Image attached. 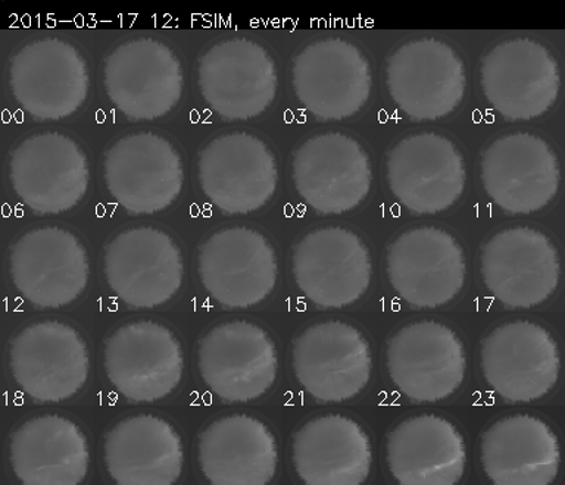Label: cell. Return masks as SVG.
Returning a JSON list of instances; mask_svg holds the SVG:
<instances>
[{
  "label": "cell",
  "instance_id": "obj_22",
  "mask_svg": "<svg viewBox=\"0 0 565 485\" xmlns=\"http://www.w3.org/2000/svg\"><path fill=\"white\" fill-rule=\"evenodd\" d=\"M203 289L221 306L246 309L267 299L277 281V258L256 229L228 227L207 237L198 258Z\"/></svg>",
  "mask_w": 565,
  "mask_h": 485
},
{
  "label": "cell",
  "instance_id": "obj_9",
  "mask_svg": "<svg viewBox=\"0 0 565 485\" xmlns=\"http://www.w3.org/2000/svg\"><path fill=\"white\" fill-rule=\"evenodd\" d=\"M9 366L17 386L39 403H60L87 381L86 342L60 321L34 322L13 337Z\"/></svg>",
  "mask_w": 565,
  "mask_h": 485
},
{
  "label": "cell",
  "instance_id": "obj_25",
  "mask_svg": "<svg viewBox=\"0 0 565 485\" xmlns=\"http://www.w3.org/2000/svg\"><path fill=\"white\" fill-rule=\"evenodd\" d=\"M9 462L22 485H79L90 453L77 423L49 413L30 418L12 432Z\"/></svg>",
  "mask_w": 565,
  "mask_h": 485
},
{
  "label": "cell",
  "instance_id": "obj_1",
  "mask_svg": "<svg viewBox=\"0 0 565 485\" xmlns=\"http://www.w3.org/2000/svg\"><path fill=\"white\" fill-rule=\"evenodd\" d=\"M480 86L484 99L503 119L532 121L550 112L558 100L559 64L537 40H502L481 60Z\"/></svg>",
  "mask_w": 565,
  "mask_h": 485
},
{
  "label": "cell",
  "instance_id": "obj_15",
  "mask_svg": "<svg viewBox=\"0 0 565 485\" xmlns=\"http://www.w3.org/2000/svg\"><path fill=\"white\" fill-rule=\"evenodd\" d=\"M559 368L558 344L532 321L499 325L481 343L486 382L510 403L542 399L558 381Z\"/></svg>",
  "mask_w": 565,
  "mask_h": 485
},
{
  "label": "cell",
  "instance_id": "obj_30",
  "mask_svg": "<svg viewBox=\"0 0 565 485\" xmlns=\"http://www.w3.org/2000/svg\"><path fill=\"white\" fill-rule=\"evenodd\" d=\"M386 457L399 485H457L466 471L467 452L452 422L426 413L393 428Z\"/></svg>",
  "mask_w": 565,
  "mask_h": 485
},
{
  "label": "cell",
  "instance_id": "obj_21",
  "mask_svg": "<svg viewBox=\"0 0 565 485\" xmlns=\"http://www.w3.org/2000/svg\"><path fill=\"white\" fill-rule=\"evenodd\" d=\"M9 273L15 289L33 306H66L86 289V249L68 229L34 228L13 242Z\"/></svg>",
  "mask_w": 565,
  "mask_h": 485
},
{
  "label": "cell",
  "instance_id": "obj_16",
  "mask_svg": "<svg viewBox=\"0 0 565 485\" xmlns=\"http://www.w3.org/2000/svg\"><path fill=\"white\" fill-rule=\"evenodd\" d=\"M109 382L132 403L166 399L183 377L180 342L167 326L137 321L119 326L105 343Z\"/></svg>",
  "mask_w": 565,
  "mask_h": 485
},
{
  "label": "cell",
  "instance_id": "obj_17",
  "mask_svg": "<svg viewBox=\"0 0 565 485\" xmlns=\"http://www.w3.org/2000/svg\"><path fill=\"white\" fill-rule=\"evenodd\" d=\"M203 382L227 403L259 399L277 377V351L260 326L230 321L207 331L198 351Z\"/></svg>",
  "mask_w": 565,
  "mask_h": 485
},
{
  "label": "cell",
  "instance_id": "obj_7",
  "mask_svg": "<svg viewBox=\"0 0 565 485\" xmlns=\"http://www.w3.org/2000/svg\"><path fill=\"white\" fill-rule=\"evenodd\" d=\"M8 84L13 99L31 117L56 121L77 112L86 100V60L65 40H34L9 60Z\"/></svg>",
  "mask_w": 565,
  "mask_h": 485
},
{
  "label": "cell",
  "instance_id": "obj_23",
  "mask_svg": "<svg viewBox=\"0 0 565 485\" xmlns=\"http://www.w3.org/2000/svg\"><path fill=\"white\" fill-rule=\"evenodd\" d=\"M104 271L109 289L132 309L167 303L183 282V258L167 233L153 227L126 229L106 246Z\"/></svg>",
  "mask_w": 565,
  "mask_h": 485
},
{
  "label": "cell",
  "instance_id": "obj_33",
  "mask_svg": "<svg viewBox=\"0 0 565 485\" xmlns=\"http://www.w3.org/2000/svg\"><path fill=\"white\" fill-rule=\"evenodd\" d=\"M9 119H11V114H9V110H4L3 122H9Z\"/></svg>",
  "mask_w": 565,
  "mask_h": 485
},
{
  "label": "cell",
  "instance_id": "obj_26",
  "mask_svg": "<svg viewBox=\"0 0 565 485\" xmlns=\"http://www.w3.org/2000/svg\"><path fill=\"white\" fill-rule=\"evenodd\" d=\"M104 459L117 485H174L183 471V443L166 419L135 414L110 428Z\"/></svg>",
  "mask_w": 565,
  "mask_h": 485
},
{
  "label": "cell",
  "instance_id": "obj_20",
  "mask_svg": "<svg viewBox=\"0 0 565 485\" xmlns=\"http://www.w3.org/2000/svg\"><path fill=\"white\" fill-rule=\"evenodd\" d=\"M466 366L461 340L440 322H413L388 340V375L415 403L448 399L461 386Z\"/></svg>",
  "mask_w": 565,
  "mask_h": 485
},
{
  "label": "cell",
  "instance_id": "obj_6",
  "mask_svg": "<svg viewBox=\"0 0 565 485\" xmlns=\"http://www.w3.org/2000/svg\"><path fill=\"white\" fill-rule=\"evenodd\" d=\"M291 180L299 196L318 214L340 215L369 196L373 170L360 141L330 131L309 137L295 150Z\"/></svg>",
  "mask_w": 565,
  "mask_h": 485
},
{
  "label": "cell",
  "instance_id": "obj_3",
  "mask_svg": "<svg viewBox=\"0 0 565 485\" xmlns=\"http://www.w3.org/2000/svg\"><path fill=\"white\" fill-rule=\"evenodd\" d=\"M291 86L318 121H342L364 108L373 75L369 57L356 44L327 37L307 44L295 56Z\"/></svg>",
  "mask_w": 565,
  "mask_h": 485
},
{
  "label": "cell",
  "instance_id": "obj_4",
  "mask_svg": "<svg viewBox=\"0 0 565 485\" xmlns=\"http://www.w3.org/2000/svg\"><path fill=\"white\" fill-rule=\"evenodd\" d=\"M480 180L490 201L507 214H534L558 194L559 159L541 136L510 132L481 153Z\"/></svg>",
  "mask_w": 565,
  "mask_h": 485
},
{
  "label": "cell",
  "instance_id": "obj_18",
  "mask_svg": "<svg viewBox=\"0 0 565 485\" xmlns=\"http://www.w3.org/2000/svg\"><path fill=\"white\" fill-rule=\"evenodd\" d=\"M106 188L131 215L163 211L180 196L183 163L166 137L154 132L124 136L106 150Z\"/></svg>",
  "mask_w": 565,
  "mask_h": 485
},
{
  "label": "cell",
  "instance_id": "obj_24",
  "mask_svg": "<svg viewBox=\"0 0 565 485\" xmlns=\"http://www.w3.org/2000/svg\"><path fill=\"white\" fill-rule=\"evenodd\" d=\"M371 366L369 342L347 322H318L294 343L296 379L321 403H340L360 395L370 381Z\"/></svg>",
  "mask_w": 565,
  "mask_h": 485
},
{
  "label": "cell",
  "instance_id": "obj_28",
  "mask_svg": "<svg viewBox=\"0 0 565 485\" xmlns=\"http://www.w3.org/2000/svg\"><path fill=\"white\" fill-rule=\"evenodd\" d=\"M481 465L493 485H551L559 471L558 439L533 414L499 419L481 436Z\"/></svg>",
  "mask_w": 565,
  "mask_h": 485
},
{
  "label": "cell",
  "instance_id": "obj_5",
  "mask_svg": "<svg viewBox=\"0 0 565 485\" xmlns=\"http://www.w3.org/2000/svg\"><path fill=\"white\" fill-rule=\"evenodd\" d=\"M386 180L396 201L413 214H440L462 196L466 161L448 137L433 131L415 132L388 150Z\"/></svg>",
  "mask_w": 565,
  "mask_h": 485
},
{
  "label": "cell",
  "instance_id": "obj_32",
  "mask_svg": "<svg viewBox=\"0 0 565 485\" xmlns=\"http://www.w3.org/2000/svg\"><path fill=\"white\" fill-rule=\"evenodd\" d=\"M190 118H192V122H198L199 118H201V115H199L198 110H192V114H190Z\"/></svg>",
  "mask_w": 565,
  "mask_h": 485
},
{
  "label": "cell",
  "instance_id": "obj_2",
  "mask_svg": "<svg viewBox=\"0 0 565 485\" xmlns=\"http://www.w3.org/2000/svg\"><path fill=\"white\" fill-rule=\"evenodd\" d=\"M386 86L406 117L415 122L437 121L461 105L466 66L450 44L436 37L413 39L388 56Z\"/></svg>",
  "mask_w": 565,
  "mask_h": 485
},
{
  "label": "cell",
  "instance_id": "obj_34",
  "mask_svg": "<svg viewBox=\"0 0 565 485\" xmlns=\"http://www.w3.org/2000/svg\"><path fill=\"white\" fill-rule=\"evenodd\" d=\"M21 115H22L21 110H20V112H18V114L15 115V117H17V119H18V122H21Z\"/></svg>",
  "mask_w": 565,
  "mask_h": 485
},
{
  "label": "cell",
  "instance_id": "obj_19",
  "mask_svg": "<svg viewBox=\"0 0 565 485\" xmlns=\"http://www.w3.org/2000/svg\"><path fill=\"white\" fill-rule=\"evenodd\" d=\"M291 271L298 289L316 306L340 309L366 293L373 267L360 236L348 228L324 227L300 238Z\"/></svg>",
  "mask_w": 565,
  "mask_h": 485
},
{
  "label": "cell",
  "instance_id": "obj_14",
  "mask_svg": "<svg viewBox=\"0 0 565 485\" xmlns=\"http://www.w3.org/2000/svg\"><path fill=\"white\" fill-rule=\"evenodd\" d=\"M388 281L415 309L452 302L466 282V256L457 238L437 227L406 229L387 249Z\"/></svg>",
  "mask_w": 565,
  "mask_h": 485
},
{
  "label": "cell",
  "instance_id": "obj_10",
  "mask_svg": "<svg viewBox=\"0 0 565 485\" xmlns=\"http://www.w3.org/2000/svg\"><path fill=\"white\" fill-rule=\"evenodd\" d=\"M480 271L486 289L503 306L530 309L555 293L559 255L551 238L536 228H505L484 242Z\"/></svg>",
  "mask_w": 565,
  "mask_h": 485
},
{
  "label": "cell",
  "instance_id": "obj_31",
  "mask_svg": "<svg viewBox=\"0 0 565 485\" xmlns=\"http://www.w3.org/2000/svg\"><path fill=\"white\" fill-rule=\"evenodd\" d=\"M97 122H104L105 121V112L104 110H97L96 114Z\"/></svg>",
  "mask_w": 565,
  "mask_h": 485
},
{
  "label": "cell",
  "instance_id": "obj_13",
  "mask_svg": "<svg viewBox=\"0 0 565 485\" xmlns=\"http://www.w3.org/2000/svg\"><path fill=\"white\" fill-rule=\"evenodd\" d=\"M8 176L13 192L35 214H61L87 192L86 153L68 136L40 132L9 154Z\"/></svg>",
  "mask_w": 565,
  "mask_h": 485
},
{
  "label": "cell",
  "instance_id": "obj_12",
  "mask_svg": "<svg viewBox=\"0 0 565 485\" xmlns=\"http://www.w3.org/2000/svg\"><path fill=\"white\" fill-rule=\"evenodd\" d=\"M105 91L130 121L170 114L183 91L179 56L159 40L139 37L115 47L104 64Z\"/></svg>",
  "mask_w": 565,
  "mask_h": 485
},
{
  "label": "cell",
  "instance_id": "obj_29",
  "mask_svg": "<svg viewBox=\"0 0 565 485\" xmlns=\"http://www.w3.org/2000/svg\"><path fill=\"white\" fill-rule=\"evenodd\" d=\"M291 459L305 485H362L373 452L360 423L343 414H322L296 431Z\"/></svg>",
  "mask_w": 565,
  "mask_h": 485
},
{
  "label": "cell",
  "instance_id": "obj_27",
  "mask_svg": "<svg viewBox=\"0 0 565 485\" xmlns=\"http://www.w3.org/2000/svg\"><path fill=\"white\" fill-rule=\"evenodd\" d=\"M198 459L211 485H268L277 471V443L259 419L228 414L202 431Z\"/></svg>",
  "mask_w": 565,
  "mask_h": 485
},
{
  "label": "cell",
  "instance_id": "obj_8",
  "mask_svg": "<svg viewBox=\"0 0 565 485\" xmlns=\"http://www.w3.org/2000/svg\"><path fill=\"white\" fill-rule=\"evenodd\" d=\"M277 82L273 56L250 39L221 40L199 60V90L224 121L259 117L276 99Z\"/></svg>",
  "mask_w": 565,
  "mask_h": 485
},
{
  "label": "cell",
  "instance_id": "obj_11",
  "mask_svg": "<svg viewBox=\"0 0 565 485\" xmlns=\"http://www.w3.org/2000/svg\"><path fill=\"white\" fill-rule=\"evenodd\" d=\"M203 194L227 215H245L267 205L277 188L271 149L259 137L234 131L215 137L199 153Z\"/></svg>",
  "mask_w": 565,
  "mask_h": 485
}]
</instances>
